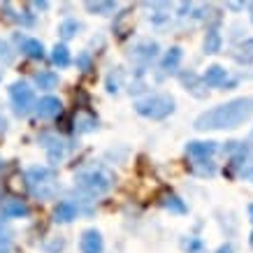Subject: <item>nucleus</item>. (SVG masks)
I'll list each match as a JSON object with an SVG mask.
<instances>
[{"instance_id":"nucleus-14","label":"nucleus","mask_w":253,"mask_h":253,"mask_svg":"<svg viewBox=\"0 0 253 253\" xmlns=\"http://www.w3.org/2000/svg\"><path fill=\"white\" fill-rule=\"evenodd\" d=\"M181 58H184V51L179 49V46H172L168 54L163 56V70L165 72H176L179 70V65H181Z\"/></svg>"},{"instance_id":"nucleus-13","label":"nucleus","mask_w":253,"mask_h":253,"mask_svg":"<svg viewBox=\"0 0 253 253\" xmlns=\"http://www.w3.org/2000/svg\"><path fill=\"white\" fill-rule=\"evenodd\" d=\"M42 142H44V149H46V156H49V161H51V163L63 161V156H65V144H63L61 139L44 135V137H42Z\"/></svg>"},{"instance_id":"nucleus-11","label":"nucleus","mask_w":253,"mask_h":253,"mask_svg":"<svg viewBox=\"0 0 253 253\" xmlns=\"http://www.w3.org/2000/svg\"><path fill=\"white\" fill-rule=\"evenodd\" d=\"M54 223H70L72 218H77V205L70 202V200H63L54 207Z\"/></svg>"},{"instance_id":"nucleus-16","label":"nucleus","mask_w":253,"mask_h":253,"mask_svg":"<svg viewBox=\"0 0 253 253\" xmlns=\"http://www.w3.org/2000/svg\"><path fill=\"white\" fill-rule=\"evenodd\" d=\"M161 205L165 209H169V211H174V214H186V211H188V207L184 205V200L179 198V195H174V193H165L161 200Z\"/></svg>"},{"instance_id":"nucleus-20","label":"nucleus","mask_w":253,"mask_h":253,"mask_svg":"<svg viewBox=\"0 0 253 253\" xmlns=\"http://www.w3.org/2000/svg\"><path fill=\"white\" fill-rule=\"evenodd\" d=\"M84 7L88 9V12H95V14H112L116 9V2H112V0H86Z\"/></svg>"},{"instance_id":"nucleus-32","label":"nucleus","mask_w":253,"mask_h":253,"mask_svg":"<svg viewBox=\"0 0 253 253\" xmlns=\"http://www.w3.org/2000/svg\"><path fill=\"white\" fill-rule=\"evenodd\" d=\"M249 9H251V21H253V2H251V5H249Z\"/></svg>"},{"instance_id":"nucleus-9","label":"nucleus","mask_w":253,"mask_h":253,"mask_svg":"<svg viewBox=\"0 0 253 253\" xmlns=\"http://www.w3.org/2000/svg\"><path fill=\"white\" fill-rule=\"evenodd\" d=\"M79 249L82 253H102L105 251V242H102V235L98 230H86L82 235V242H79Z\"/></svg>"},{"instance_id":"nucleus-26","label":"nucleus","mask_w":253,"mask_h":253,"mask_svg":"<svg viewBox=\"0 0 253 253\" xmlns=\"http://www.w3.org/2000/svg\"><path fill=\"white\" fill-rule=\"evenodd\" d=\"M9 249V237H7V230L2 228V223H0V253H5Z\"/></svg>"},{"instance_id":"nucleus-5","label":"nucleus","mask_w":253,"mask_h":253,"mask_svg":"<svg viewBox=\"0 0 253 253\" xmlns=\"http://www.w3.org/2000/svg\"><path fill=\"white\" fill-rule=\"evenodd\" d=\"M9 100H12L14 112L19 116H26L31 112V107L38 105L35 102V93H33V88L26 82H14V84L9 86Z\"/></svg>"},{"instance_id":"nucleus-25","label":"nucleus","mask_w":253,"mask_h":253,"mask_svg":"<svg viewBox=\"0 0 253 253\" xmlns=\"http://www.w3.org/2000/svg\"><path fill=\"white\" fill-rule=\"evenodd\" d=\"M77 65L84 70V72H88V70H91V54H86V51L84 54H79L77 56Z\"/></svg>"},{"instance_id":"nucleus-21","label":"nucleus","mask_w":253,"mask_h":253,"mask_svg":"<svg viewBox=\"0 0 253 253\" xmlns=\"http://www.w3.org/2000/svg\"><path fill=\"white\" fill-rule=\"evenodd\" d=\"M51 61H54V65H58V68H68L70 63H72L70 49L65 44H56L54 49H51Z\"/></svg>"},{"instance_id":"nucleus-33","label":"nucleus","mask_w":253,"mask_h":253,"mask_svg":"<svg viewBox=\"0 0 253 253\" xmlns=\"http://www.w3.org/2000/svg\"><path fill=\"white\" fill-rule=\"evenodd\" d=\"M251 244H253V235H251Z\"/></svg>"},{"instance_id":"nucleus-24","label":"nucleus","mask_w":253,"mask_h":253,"mask_svg":"<svg viewBox=\"0 0 253 253\" xmlns=\"http://www.w3.org/2000/svg\"><path fill=\"white\" fill-rule=\"evenodd\" d=\"M184 246L188 253H205V244H202V239H198V237H191Z\"/></svg>"},{"instance_id":"nucleus-6","label":"nucleus","mask_w":253,"mask_h":253,"mask_svg":"<svg viewBox=\"0 0 253 253\" xmlns=\"http://www.w3.org/2000/svg\"><path fill=\"white\" fill-rule=\"evenodd\" d=\"M214 151L216 142H188V146H186V154L198 163H207L214 156Z\"/></svg>"},{"instance_id":"nucleus-17","label":"nucleus","mask_w":253,"mask_h":253,"mask_svg":"<svg viewBox=\"0 0 253 253\" xmlns=\"http://www.w3.org/2000/svg\"><path fill=\"white\" fill-rule=\"evenodd\" d=\"M223 46V38L216 28H209L205 35V54H218Z\"/></svg>"},{"instance_id":"nucleus-22","label":"nucleus","mask_w":253,"mask_h":253,"mask_svg":"<svg viewBox=\"0 0 253 253\" xmlns=\"http://www.w3.org/2000/svg\"><path fill=\"white\" fill-rule=\"evenodd\" d=\"M235 58H237V63H253V38L244 40V42L237 46Z\"/></svg>"},{"instance_id":"nucleus-4","label":"nucleus","mask_w":253,"mask_h":253,"mask_svg":"<svg viewBox=\"0 0 253 253\" xmlns=\"http://www.w3.org/2000/svg\"><path fill=\"white\" fill-rule=\"evenodd\" d=\"M26 184L31 188V193L40 200H51L56 195V172L44 165H35L26 172Z\"/></svg>"},{"instance_id":"nucleus-7","label":"nucleus","mask_w":253,"mask_h":253,"mask_svg":"<svg viewBox=\"0 0 253 253\" xmlns=\"http://www.w3.org/2000/svg\"><path fill=\"white\" fill-rule=\"evenodd\" d=\"M61 109H63V102L58 98H54V95H44L35 105V112H38L40 119H54V116L61 114Z\"/></svg>"},{"instance_id":"nucleus-2","label":"nucleus","mask_w":253,"mask_h":253,"mask_svg":"<svg viewBox=\"0 0 253 253\" xmlns=\"http://www.w3.org/2000/svg\"><path fill=\"white\" fill-rule=\"evenodd\" d=\"M112 184H114V174L109 172V169L105 168H86L82 169L77 176H75V186H77L82 193H86V195H105V193L112 188Z\"/></svg>"},{"instance_id":"nucleus-18","label":"nucleus","mask_w":253,"mask_h":253,"mask_svg":"<svg viewBox=\"0 0 253 253\" xmlns=\"http://www.w3.org/2000/svg\"><path fill=\"white\" fill-rule=\"evenodd\" d=\"M35 84L40 88H44V91H51V88L58 86V75L51 72V70H40L38 75H35Z\"/></svg>"},{"instance_id":"nucleus-23","label":"nucleus","mask_w":253,"mask_h":253,"mask_svg":"<svg viewBox=\"0 0 253 253\" xmlns=\"http://www.w3.org/2000/svg\"><path fill=\"white\" fill-rule=\"evenodd\" d=\"M79 28H82V23L79 21H75V19H65V21L58 26V33H61L63 40H70V38H75V35H77Z\"/></svg>"},{"instance_id":"nucleus-8","label":"nucleus","mask_w":253,"mask_h":253,"mask_svg":"<svg viewBox=\"0 0 253 253\" xmlns=\"http://www.w3.org/2000/svg\"><path fill=\"white\" fill-rule=\"evenodd\" d=\"M16 42L21 46V54H26L28 58H35V61H42L44 58V44L35 38H26V35H16Z\"/></svg>"},{"instance_id":"nucleus-1","label":"nucleus","mask_w":253,"mask_h":253,"mask_svg":"<svg viewBox=\"0 0 253 253\" xmlns=\"http://www.w3.org/2000/svg\"><path fill=\"white\" fill-rule=\"evenodd\" d=\"M251 116H253V98L244 95V98H235L230 102H223L218 107H211L205 114H200L195 119V130L200 132L232 130V128H239L244 121H249Z\"/></svg>"},{"instance_id":"nucleus-15","label":"nucleus","mask_w":253,"mask_h":253,"mask_svg":"<svg viewBox=\"0 0 253 253\" xmlns=\"http://www.w3.org/2000/svg\"><path fill=\"white\" fill-rule=\"evenodd\" d=\"M2 214L7 216V218H21V216L31 214V209L26 207L21 200H9V202L2 205Z\"/></svg>"},{"instance_id":"nucleus-31","label":"nucleus","mask_w":253,"mask_h":253,"mask_svg":"<svg viewBox=\"0 0 253 253\" xmlns=\"http://www.w3.org/2000/svg\"><path fill=\"white\" fill-rule=\"evenodd\" d=\"M249 216H251V221H253V205H249Z\"/></svg>"},{"instance_id":"nucleus-28","label":"nucleus","mask_w":253,"mask_h":253,"mask_svg":"<svg viewBox=\"0 0 253 253\" xmlns=\"http://www.w3.org/2000/svg\"><path fill=\"white\" fill-rule=\"evenodd\" d=\"M5 132H7V119L0 114V135H5Z\"/></svg>"},{"instance_id":"nucleus-10","label":"nucleus","mask_w":253,"mask_h":253,"mask_svg":"<svg viewBox=\"0 0 253 253\" xmlns=\"http://www.w3.org/2000/svg\"><path fill=\"white\" fill-rule=\"evenodd\" d=\"M202 82L211 88H218V86H225L228 84V70L221 68V65H211L207 68V72L202 75Z\"/></svg>"},{"instance_id":"nucleus-27","label":"nucleus","mask_w":253,"mask_h":253,"mask_svg":"<svg viewBox=\"0 0 253 253\" xmlns=\"http://www.w3.org/2000/svg\"><path fill=\"white\" fill-rule=\"evenodd\" d=\"M0 58H5V63L12 61V51H9V44L0 40Z\"/></svg>"},{"instance_id":"nucleus-30","label":"nucleus","mask_w":253,"mask_h":253,"mask_svg":"<svg viewBox=\"0 0 253 253\" xmlns=\"http://www.w3.org/2000/svg\"><path fill=\"white\" fill-rule=\"evenodd\" d=\"M216 253H232V246H230V244H223V246H221V249H218V251H216Z\"/></svg>"},{"instance_id":"nucleus-19","label":"nucleus","mask_w":253,"mask_h":253,"mask_svg":"<svg viewBox=\"0 0 253 253\" xmlns=\"http://www.w3.org/2000/svg\"><path fill=\"white\" fill-rule=\"evenodd\" d=\"M181 82H184V86H188V91H191L195 98H205V95H207V93L200 91L202 86H207V84H205L198 75H193V72H188V75H186V72H184V75H181Z\"/></svg>"},{"instance_id":"nucleus-29","label":"nucleus","mask_w":253,"mask_h":253,"mask_svg":"<svg viewBox=\"0 0 253 253\" xmlns=\"http://www.w3.org/2000/svg\"><path fill=\"white\" fill-rule=\"evenodd\" d=\"M33 7H38V9H46V7H49V2H46V0H42V2H33Z\"/></svg>"},{"instance_id":"nucleus-12","label":"nucleus","mask_w":253,"mask_h":253,"mask_svg":"<svg viewBox=\"0 0 253 253\" xmlns=\"http://www.w3.org/2000/svg\"><path fill=\"white\" fill-rule=\"evenodd\" d=\"M132 58H137V61H154L156 56H158V44L156 42H151V40H144V42H139V44L132 46Z\"/></svg>"},{"instance_id":"nucleus-3","label":"nucleus","mask_w":253,"mask_h":253,"mask_svg":"<svg viewBox=\"0 0 253 253\" xmlns=\"http://www.w3.org/2000/svg\"><path fill=\"white\" fill-rule=\"evenodd\" d=\"M135 112L144 119L151 121H163L174 112V98L168 93H154V95H146V98L135 100Z\"/></svg>"}]
</instances>
